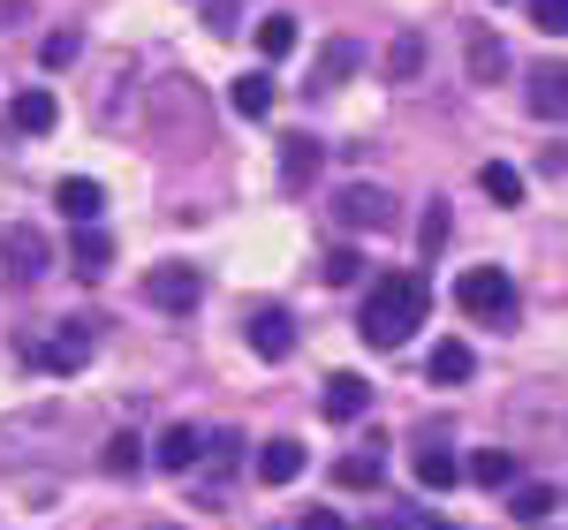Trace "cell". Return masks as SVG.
<instances>
[{
	"label": "cell",
	"instance_id": "obj_7",
	"mask_svg": "<svg viewBox=\"0 0 568 530\" xmlns=\"http://www.w3.org/2000/svg\"><path fill=\"white\" fill-rule=\"evenodd\" d=\"M463 61H470V84H508V45L493 23H470L463 31Z\"/></svg>",
	"mask_w": 568,
	"mask_h": 530
},
{
	"label": "cell",
	"instance_id": "obj_26",
	"mask_svg": "<svg viewBox=\"0 0 568 530\" xmlns=\"http://www.w3.org/2000/svg\"><path fill=\"white\" fill-rule=\"evenodd\" d=\"M243 432H235V425H220V432H205V455H213V470L220 478H235V470H243Z\"/></svg>",
	"mask_w": 568,
	"mask_h": 530
},
{
	"label": "cell",
	"instance_id": "obj_14",
	"mask_svg": "<svg viewBox=\"0 0 568 530\" xmlns=\"http://www.w3.org/2000/svg\"><path fill=\"white\" fill-rule=\"evenodd\" d=\"M304 470H311L304 440H265V447H258V478H265V486H296Z\"/></svg>",
	"mask_w": 568,
	"mask_h": 530
},
{
	"label": "cell",
	"instance_id": "obj_8",
	"mask_svg": "<svg viewBox=\"0 0 568 530\" xmlns=\"http://www.w3.org/2000/svg\"><path fill=\"white\" fill-rule=\"evenodd\" d=\"M318 409H326V425H356V417H372V379H364V371H334L326 395H318Z\"/></svg>",
	"mask_w": 568,
	"mask_h": 530
},
{
	"label": "cell",
	"instance_id": "obj_19",
	"mask_svg": "<svg viewBox=\"0 0 568 530\" xmlns=\"http://www.w3.org/2000/svg\"><path fill=\"white\" fill-rule=\"evenodd\" d=\"M379 478H387L379 447H356V455H342V462H334V486H342V492H372Z\"/></svg>",
	"mask_w": 568,
	"mask_h": 530
},
{
	"label": "cell",
	"instance_id": "obj_6",
	"mask_svg": "<svg viewBox=\"0 0 568 530\" xmlns=\"http://www.w3.org/2000/svg\"><path fill=\"white\" fill-rule=\"evenodd\" d=\"M144 296H152V310H168V318H190V310L205 304V273L197 265H160L144 281Z\"/></svg>",
	"mask_w": 568,
	"mask_h": 530
},
{
	"label": "cell",
	"instance_id": "obj_4",
	"mask_svg": "<svg viewBox=\"0 0 568 530\" xmlns=\"http://www.w3.org/2000/svg\"><path fill=\"white\" fill-rule=\"evenodd\" d=\"M91 342H99V326H91V318H61L45 342H31V364L53 371V379H69V371H84V364H91Z\"/></svg>",
	"mask_w": 568,
	"mask_h": 530
},
{
	"label": "cell",
	"instance_id": "obj_21",
	"mask_svg": "<svg viewBox=\"0 0 568 530\" xmlns=\"http://www.w3.org/2000/svg\"><path fill=\"white\" fill-rule=\"evenodd\" d=\"M554 508H561V492H554V486H538V478H530V486H516V492H508V516H516V523H524V530H538V523H546V516H554Z\"/></svg>",
	"mask_w": 568,
	"mask_h": 530
},
{
	"label": "cell",
	"instance_id": "obj_20",
	"mask_svg": "<svg viewBox=\"0 0 568 530\" xmlns=\"http://www.w3.org/2000/svg\"><path fill=\"white\" fill-rule=\"evenodd\" d=\"M425 371H433V387H463V379L478 371V349H470V342H439Z\"/></svg>",
	"mask_w": 568,
	"mask_h": 530
},
{
	"label": "cell",
	"instance_id": "obj_24",
	"mask_svg": "<svg viewBox=\"0 0 568 530\" xmlns=\"http://www.w3.org/2000/svg\"><path fill=\"white\" fill-rule=\"evenodd\" d=\"M417 486H425V492H447V486H463V462H455L447 447H417Z\"/></svg>",
	"mask_w": 568,
	"mask_h": 530
},
{
	"label": "cell",
	"instance_id": "obj_13",
	"mask_svg": "<svg viewBox=\"0 0 568 530\" xmlns=\"http://www.w3.org/2000/svg\"><path fill=\"white\" fill-rule=\"evenodd\" d=\"M356 69H364V45H356V39H326V45H318V61H311V84L334 91V84H349Z\"/></svg>",
	"mask_w": 568,
	"mask_h": 530
},
{
	"label": "cell",
	"instance_id": "obj_17",
	"mask_svg": "<svg viewBox=\"0 0 568 530\" xmlns=\"http://www.w3.org/2000/svg\"><path fill=\"white\" fill-rule=\"evenodd\" d=\"M227 106H235L243 122H265V114H273V77H265V69H243V77L227 84Z\"/></svg>",
	"mask_w": 568,
	"mask_h": 530
},
{
	"label": "cell",
	"instance_id": "obj_11",
	"mask_svg": "<svg viewBox=\"0 0 568 530\" xmlns=\"http://www.w3.org/2000/svg\"><path fill=\"white\" fill-rule=\"evenodd\" d=\"M106 265H114V235L99 221L77 227V235H69V273H77V281H106Z\"/></svg>",
	"mask_w": 568,
	"mask_h": 530
},
{
	"label": "cell",
	"instance_id": "obj_27",
	"mask_svg": "<svg viewBox=\"0 0 568 530\" xmlns=\"http://www.w3.org/2000/svg\"><path fill=\"white\" fill-rule=\"evenodd\" d=\"M99 462H106V478H136V470H144V440H136V432H114Z\"/></svg>",
	"mask_w": 568,
	"mask_h": 530
},
{
	"label": "cell",
	"instance_id": "obj_25",
	"mask_svg": "<svg viewBox=\"0 0 568 530\" xmlns=\"http://www.w3.org/2000/svg\"><path fill=\"white\" fill-rule=\"evenodd\" d=\"M478 190L493 197V205H524V175H516L508 160H485V167H478Z\"/></svg>",
	"mask_w": 568,
	"mask_h": 530
},
{
	"label": "cell",
	"instance_id": "obj_35",
	"mask_svg": "<svg viewBox=\"0 0 568 530\" xmlns=\"http://www.w3.org/2000/svg\"><path fill=\"white\" fill-rule=\"evenodd\" d=\"M417 530H455V523H417Z\"/></svg>",
	"mask_w": 568,
	"mask_h": 530
},
{
	"label": "cell",
	"instance_id": "obj_29",
	"mask_svg": "<svg viewBox=\"0 0 568 530\" xmlns=\"http://www.w3.org/2000/svg\"><path fill=\"white\" fill-rule=\"evenodd\" d=\"M318 273H326V288H356V281H364V258H356V251H334Z\"/></svg>",
	"mask_w": 568,
	"mask_h": 530
},
{
	"label": "cell",
	"instance_id": "obj_30",
	"mask_svg": "<svg viewBox=\"0 0 568 530\" xmlns=\"http://www.w3.org/2000/svg\"><path fill=\"white\" fill-rule=\"evenodd\" d=\"M439 243H447V205H425V227H417V251L439 258Z\"/></svg>",
	"mask_w": 568,
	"mask_h": 530
},
{
	"label": "cell",
	"instance_id": "obj_5",
	"mask_svg": "<svg viewBox=\"0 0 568 530\" xmlns=\"http://www.w3.org/2000/svg\"><path fill=\"white\" fill-rule=\"evenodd\" d=\"M334 221L349 227V235H379V227H394L402 213H394V197L379 182H349V190L334 197Z\"/></svg>",
	"mask_w": 568,
	"mask_h": 530
},
{
	"label": "cell",
	"instance_id": "obj_9",
	"mask_svg": "<svg viewBox=\"0 0 568 530\" xmlns=\"http://www.w3.org/2000/svg\"><path fill=\"white\" fill-rule=\"evenodd\" d=\"M524 99H530V114H538V122H568V61H546V69H530Z\"/></svg>",
	"mask_w": 568,
	"mask_h": 530
},
{
	"label": "cell",
	"instance_id": "obj_33",
	"mask_svg": "<svg viewBox=\"0 0 568 530\" xmlns=\"http://www.w3.org/2000/svg\"><path fill=\"white\" fill-rule=\"evenodd\" d=\"M77 53H84V39H77V31H53V39H45V69H69Z\"/></svg>",
	"mask_w": 568,
	"mask_h": 530
},
{
	"label": "cell",
	"instance_id": "obj_10",
	"mask_svg": "<svg viewBox=\"0 0 568 530\" xmlns=\"http://www.w3.org/2000/svg\"><path fill=\"white\" fill-rule=\"evenodd\" d=\"M318 167H326V144L318 136H281V190H311L318 182Z\"/></svg>",
	"mask_w": 568,
	"mask_h": 530
},
{
	"label": "cell",
	"instance_id": "obj_22",
	"mask_svg": "<svg viewBox=\"0 0 568 530\" xmlns=\"http://www.w3.org/2000/svg\"><path fill=\"white\" fill-rule=\"evenodd\" d=\"M470 486L508 492L516 486V455H508V447H478V455H470Z\"/></svg>",
	"mask_w": 568,
	"mask_h": 530
},
{
	"label": "cell",
	"instance_id": "obj_3",
	"mask_svg": "<svg viewBox=\"0 0 568 530\" xmlns=\"http://www.w3.org/2000/svg\"><path fill=\"white\" fill-rule=\"evenodd\" d=\"M45 265H53V243L39 235V221H16L0 235V281H8V288H39Z\"/></svg>",
	"mask_w": 568,
	"mask_h": 530
},
{
	"label": "cell",
	"instance_id": "obj_16",
	"mask_svg": "<svg viewBox=\"0 0 568 530\" xmlns=\"http://www.w3.org/2000/svg\"><path fill=\"white\" fill-rule=\"evenodd\" d=\"M53 205H61V213H69V221H77V227H91V221H99V213H106V190H99V182H91V175H69V182H61V190H53Z\"/></svg>",
	"mask_w": 568,
	"mask_h": 530
},
{
	"label": "cell",
	"instance_id": "obj_1",
	"mask_svg": "<svg viewBox=\"0 0 568 530\" xmlns=\"http://www.w3.org/2000/svg\"><path fill=\"white\" fill-rule=\"evenodd\" d=\"M425 310H433V281L409 265V273H387V281L364 296V310H356V334H364L372 349H402V342L425 326Z\"/></svg>",
	"mask_w": 568,
	"mask_h": 530
},
{
	"label": "cell",
	"instance_id": "obj_23",
	"mask_svg": "<svg viewBox=\"0 0 568 530\" xmlns=\"http://www.w3.org/2000/svg\"><path fill=\"white\" fill-rule=\"evenodd\" d=\"M296 45H304V31H296V16H288V8H273V16L258 23V53H265V61H288Z\"/></svg>",
	"mask_w": 568,
	"mask_h": 530
},
{
	"label": "cell",
	"instance_id": "obj_31",
	"mask_svg": "<svg viewBox=\"0 0 568 530\" xmlns=\"http://www.w3.org/2000/svg\"><path fill=\"white\" fill-rule=\"evenodd\" d=\"M530 23L554 31V39H568V0H530Z\"/></svg>",
	"mask_w": 568,
	"mask_h": 530
},
{
	"label": "cell",
	"instance_id": "obj_34",
	"mask_svg": "<svg viewBox=\"0 0 568 530\" xmlns=\"http://www.w3.org/2000/svg\"><path fill=\"white\" fill-rule=\"evenodd\" d=\"M296 530H349V523H342L334 508H304V523H296Z\"/></svg>",
	"mask_w": 568,
	"mask_h": 530
},
{
	"label": "cell",
	"instance_id": "obj_28",
	"mask_svg": "<svg viewBox=\"0 0 568 530\" xmlns=\"http://www.w3.org/2000/svg\"><path fill=\"white\" fill-rule=\"evenodd\" d=\"M417 69H425V39H417V31H402V39L387 45V77H394V84H409Z\"/></svg>",
	"mask_w": 568,
	"mask_h": 530
},
{
	"label": "cell",
	"instance_id": "obj_2",
	"mask_svg": "<svg viewBox=\"0 0 568 530\" xmlns=\"http://www.w3.org/2000/svg\"><path fill=\"white\" fill-rule=\"evenodd\" d=\"M455 310L478 318V326H508V318H516V281H508L500 265H463V281H455Z\"/></svg>",
	"mask_w": 568,
	"mask_h": 530
},
{
	"label": "cell",
	"instance_id": "obj_36",
	"mask_svg": "<svg viewBox=\"0 0 568 530\" xmlns=\"http://www.w3.org/2000/svg\"><path fill=\"white\" fill-rule=\"evenodd\" d=\"M152 530H175V523H152Z\"/></svg>",
	"mask_w": 568,
	"mask_h": 530
},
{
	"label": "cell",
	"instance_id": "obj_15",
	"mask_svg": "<svg viewBox=\"0 0 568 530\" xmlns=\"http://www.w3.org/2000/svg\"><path fill=\"white\" fill-rule=\"evenodd\" d=\"M8 122H16V130H23V136H45V130H53V122H61V99H53V91H45V84L16 91V106H8Z\"/></svg>",
	"mask_w": 568,
	"mask_h": 530
},
{
	"label": "cell",
	"instance_id": "obj_12",
	"mask_svg": "<svg viewBox=\"0 0 568 530\" xmlns=\"http://www.w3.org/2000/svg\"><path fill=\"white\" fill-rule=\"evenodd\" d=\"M296 349V318L288 310H251V356H265V364H281V356Z\"/></svg>",
	"mask_w": 568,
	"mask_h": 530
},
{
	"label": "cell",
	"instance_id": "obj_18",
	"mask_svg": "<svg viewBox=\"0 0 568 530\" xmlns=\"http://www.w3.org/2000/svg\"><path fill=\"white\" fill-rule=\"evenodd\" d=\"M197 455H205V432H197V425H168V432L152 440V462H160V470H190Z\"/></svg>",
	"mask_w": 568,
	"mask_h": 530
},
{
	"label": "cell",
	"instance_id": "obj_32",
	"mask_svg": "<svg viewBox=\"0 0 568 530\" xmlns=\"http://www.w3.org/2000/svg\"><path fill=\"white\" fill-rule=\"evenodd\" d=\"M235 23H243V8H235V0H205V31H213V39H227Z\"/></svg>",
	"mask_w": 568,
	"mask_h": 530
}]
</instances>
